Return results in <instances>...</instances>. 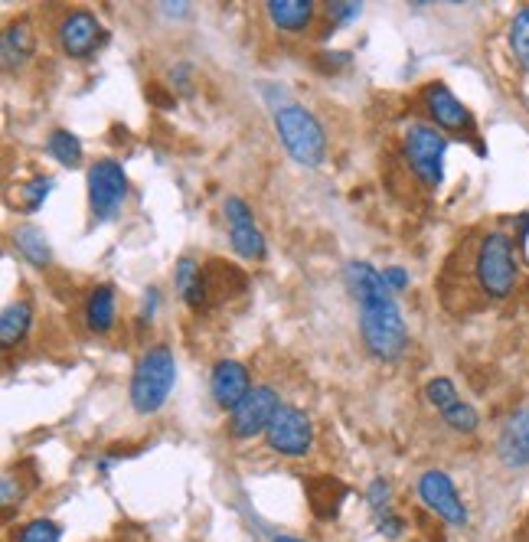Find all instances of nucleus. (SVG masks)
Segmentation results:
<instances>
[{"label": "nucleus", "instance_id": "obj_1", "mask_svg": "<svg viewBox=\"0 0 529 542\" xmlns=\"http://www.w3.org/2000/svg\"><path fill=\"white\" fill-rule=\"evenodd\" d=\"M343 278H347L350 298L356 304V311H360L363 347L383 363L399 360L405 347H409V327H405L396 294L383 281V271L369 262H347Z\"/></svg>", "mask_w": 529, "mask_h": 542}, {"label": "nucleus", "instance_id": "obj_2", "mask_svg": "<svg viewBox=\"0 0 529 542\" xmlns=\"http://www.w3.org/2000/svg\"><path fill=\"white\" fill-rule=\"evenodd\" d=\"M177 386V360L167 343H151L134 363L128 399L138 415H157Z\"/></svg>", "mask_w": 529, "mask_h": 542}, {"label": "nucleus", "instance_id": "obj_3", "mask_svg": "<svg viewBox=\"0 0 529 542\" xmlns=\"http://www.w3.org/2000/svg\"><path fill=\"white\" fill-rule=\"evenodd\" d=\"M275 131L281 138V147L288 151L294 164L307 170H317L327 157V131L314 112H307L304 105H278L275 108Z\"/></svg>", "mask_w": 529, "mask_h": 542}, {"label": "nucleus", "instance_id": "obj_4", "mask_svg": "<svg viewBox=\"0 0 529 542\" xmlns=\"http://www.w3.org/2000/svg\"><path fill=\"white\" fill-rule=\"evenodd\" d=\"M402 157L425 190H438L441 183H445L448 138H445V131H438L432 125V121H409V125H405Z\"/></svg>", "mask_w": 529, "mask_h": 542}, {"label": "nucleus", "instance_id": "obj_5", "mask_svg": "<svg viewBox=\"0 0 529 542\" xmlns=\"http://www.w3.org/2000/svg\"><path fill=\"white\" fill-rule=\"evenodd\" d=\"M474 278L487 298L503 301L516 288V252L513 239L503 229H490L477 242L474 252Z\"/></svg>", "mask_w": 529, "mask_h": 542}, {"label": "nucleus", "instance_id": "obj_6", "mask_svg": "<svg viewBox=\"0 0 529 542\" xmlns=\"http://www.w3.org/2000/svg\"><path fill=\"white\" fill-rule=\"evenodd\" d=\"M89 187V213L95 223H112L128 200V174L115 157H98L85 174Z\"/></svg>", "mask_w": 529, "mask_h": 542}, {"label": "nucleus", "instance_id": "obj_7", "mask_svg": "<svg viewBox=\"0 0 529 542\" xmlns=\"http://www.w3.org/2000/svg\"><path fill=\"white\" fill-rule=\"evenodd\" d=\"M281 405L285 402H281L275 386H255L249 396L229 412V435L239 441H252L258 435H265Z\"/></svg>", "mask_w": 529, "mask_h": 542}, {"label": "nucleus", "instance_id": "obj_8", "mask_svg": "<svg viewBox=\"0 0 529 542\" xmlns=\"http://www.w3.org/2000/svg\"><path fill=\"white\" fill-rule=\"evenodd\" d=\"M265 441L281 458H304V454H311L314 445V425L307 412L294 409V405H281L265 431Z\"/></svg>", "mask_w": 529, "mask_h": 542}, {"label": "nucleus", "instance_id": "obj_9", "mask_svg": "<svg viewBox=\"0 0 529 542\" xmlns=\"http://www.w3.org/2000/svg\"><path fill=\"white\" fill-rule=\"evenodd\" d=\"M223 216H226V226H229V245L232 252L245 262H262L268 255V242L262 236V229L255 226V216H252V206L242 200V196H226L223 203Z\"/></svg>", "mask_w": 529, "mask_h": 542}, {"label": "nucleus", "instance_id": "obj_10", "mask_svg": "<svg viewBox=\"0 0 529 542\" xmlns=\"http://www.w3.org/2000/svg\"><path fill=\"white\" fill-rule=\"evenodd\" d=\"M59 49L69 59H92L98 53V46L105 43V27L92 10H69L56 27Z\"/></svg>", "mask_w": 529, "mask_h": 542}, {"label": "nucleus", "instance_id": "obj_11", "mask_svg": "<svg viewBox=\"0 0 529 542\" xmlns=\"http://www.w3.org/2000/svg\"><path fill=\"white\" fill-rule=\"evenodd\" d=\"M422 105L438 131L474 138V115L467 112V105L448 89L445 82H428L422 89Z\"/></svg>", "mask_w": 529, "mask_h": 542}, {"label": "nucleus", "instance_id": "obj_12", "mask_svg": "<svg viewBox=\"0 0 529 542\" xmlns=\"http://www.w3.org/2000/svg\"><path fill=\"white\" fill-rule=\"evenodd\" d=\"M418 500L448 526H467V507L445 471H425L418 477Z\"/></svg>", "mask_w": 529, "mask_h": 542}, {"label": "nucleus", "instance_id": "obj_13", "mask_svg": "<svg viewBox=\"0 0 529 542\" xmlns=\"http://www.w3.org/2000/svg\"><path fill=\"white\" fill-rule=\"evenodd\" d=\"M252 389L255 386H252L249 366L239 360H219L213 366V373H209V396H213V402L226 412L236 409Z\"/></svg>", "mask_w": 529, "mask_h": 542}, {"label": "nucleus", "instance_id": "obj_14", "mask_svg": "<svg viewBox=\"0 0 529 542\" xmlns=\"http://www.w3.org/2000/svg\"><path fill=\"white\" fill-rule=\"evenodd\" d=\"M497 458L510 471L529 467V405L516 409L497 435Z\"/></svg>", "mask_w": 529, "mask_h": 542}, {"label": "nucleus", "instance_id": "obj_15", "mask_svg": "<svg viewBox=\"0 0 529 542\" xmlns=\"http://www.w3.org/2000/svg\"><path fill=\"white\" fill-rule=\"evenodd\" d=\"M82 324L89 330L92 337H105L112 334L115 324H118V294H115V285H102L89 288L82 301Z\"/></svg>", "mask_w": 529, "mask_h": 542}, {"label": "nucleus", "instance_id": "obj_16", "mask_svg": "<svg viewBox=\"0 0 529 542\" xmlns=\"http://www.w3.org/2000/svg\"><path fill=\"white\" fill-rule=\"evenodd\" d=\"M304 494H307V503H311V513L317 516V520H337L340 516V507H343V500H347V484L337 477H330V474H314V477H307L304 480Z\"/></svg>", "mask_w": 529, "mask_h": 542}, {"label": "nucleus", "instance_id": "obj_17", "mask_svg": "<svg viewBox=\"0 0 529 542\" xmlns=\"http://www.w3.org/2000/svg\"><path fill=\"white\" fill-rule=\"evenodd\" d=\"M265 14L278 33L301 36L311 30V23L317 20V4L314 0H268Z\"/></svg>", "mask_w": 529, "mask_h": 542}, {"label": "nucleus", "instance_id": "obj_18", "mask_svg": "<svg viewBox=\"0 0 529 542\" xmlns=\"http://www.w3.org/2000/svg\"><path fill=\"white\" fill-rule=\"evenodd\" d=\"M174 285L180 301L190 307V311H206L213 294H209V278H206V268L196 262L193 255H183L177 268H174Z\"/></svg>", "mask_w": 529, "mask_h": 542}, {"label": "nucleus", "instance_id": "obj_19", "mask_svg": "<svg viewBox=\"0 0 529 542\" xmlns=\"http://www.w3.org/2000/svg\"><path fill=\"white\" fill-rule=\"evenodd\" d=\"M36 56V33L27 20L10 23L0 36V59H4L7 72H20Z\"/></svg>", "mask_w": 529, "mask_h": 542}, {"label": "nucleus", "instance_id": "obj_20", "mask_svg": "<svg viewBox=\"0 0 529 542\" xmlns=\"http://www.w3.org/2000/svg\"><path fill=\"white\" fill-rule=\"evenodd\" d=\"M10 239H14V249L20 252L23 262H30L33 268H46L53 262V245H49V236L33 223H20L14 232H10Z\"/></svg>", "mask_w": 529, "mask_h": 542}, {"label": "nucleus", "instance_id": "obj_21", "mask_svg": "<svg viewBox=\"0 0 529 542\" xmlns=\"http://www.w3.org/2000/svg\"><path fill=\"white\" fill-rule=\"evenodd\" d=\"M30 327H33V304L27 298L10 301L4 307V314H0V343H4V350H14L17 343H23Z\"/></svg>", "mask_w": 529, "mask_h": 542}, {"label": "nucleus", "instance_id": "obj_22", "mask_svg": "<svg viewBox=\"0 0 529 542\" xmlns=\"http://www.w3.org/2000/svg\"><path fill=\"white\" fill-rule=\"evenodd\" d=\"M46 154L53 157L59 167L76 170V167H82V160H85V147L69 128H53L46 134Z\"/></svg>", "mask_w": 529, "mask_h": 542}, {"label": "nucleus", "instance_id": "obj_23", "mask_svg": "<svg viewBox=\"0 0 529 542\" xmlns=\"http://www.w3.org/2000/svg\"><path fill=\"white\" fill-rule=\"evenodd\" d=\"M53 177H43L36 174L30 180H23L17 187V200H20V209L23 213H36V209H43V203L49 200V193H53Z\"/></svg>", "mask_w": 529, "mask_h": 542}, {"label": "nucleus", "instance_id": "obj_24", "mask_svg": "<svg viewBox=\"0 0 529 542\" xmlns=\"http://www.w3.org/2000/svg\"><path fill=\"white\" fill-rule=\"evenodd\" d=\"M441 415V422H445L451 431H458V435H474L477 425H481V415H477V409L471 402H464L458 399L454 405H448L445 412H438Z\"/></svg>", "mask_w": 529, "mask_h": 542}, {"label": "nucleus", "instance_id": "obj_25", "mask_svg": "<svg viewBox=\"0 0 529 542\" xmlns=\"http://www.w3.org/2000/svg\"><path fill=\"white\" fill-rule=\"evenodd\" d=\"M510 49H513V59L520 63V69L529 72V4L510 23Z\"/></svg>", "mask_w": 529, "mask_h": 542}, {"label": "nucleus", "instance_id": "obj_26", "mask_svg": "<svg viewBox=\"0 0 529 542\" xmlns=\"http://www.w3.org/2000/svg\"><path fill=\"white\" fill-rule=\"evenodd\" d=\"M14 542H63V526L46 520V516H36V520L17 529Z\"/></svg>", "mask_w": 529, "mask_h": 542}, {"label": "nucleus", "instance_id": "obj_27", "mask_svg": "<svg viewBox=\"0 0 529 542\" xmlns=\"http://www.w3.org/2000/svg\"><path fill=\"white\" fill-rule=\"evenodd\" d=\"M425 399H428V405H432L435 412H445L448 405H454L461 396H458V386H454L448 376H438V379H432V383L425 386Z\"/></svg>", "mask_w": 529, "mask_h": 542}, {"label": "nucleus", "instance_id": "obj_28", "mask_svg": "<svg viewBox=\"0 0 529 542\" xmlns=\"http://www.w3.org/2000/svg\"><path fill=\"white\" fill-rule=\"evenodd\" d=\"M389 480L386 477H376L373 484L366 487V503H369V510H373L376 520H383V516H389Z\"/></svg>", "mask_w": 529, "mask_h": 542}, {"label": "nucleus", "instance_id": "obj_29", "mask_svg": "<svg viewBox=\"0 0 529 542\" xmlns=\"http://www.w3.org/2000/svg\"><path fill=\"white\" fill-rule=\"evenodd\" d=\"M327 20L334 23V27H347V23H356L363 14V4H353V0H337V4H327L324 7Z\"/></svg>", "mask_w": 529, "mask_h": 542}, {"label": "nucleus", "instance_id": "obj_30", "mask_svg": "<svg viewBox=\"0 0 529 542\" xmlns=\"http://www.w3.org/2000/svg\"><path fill=\"white\" fill-rule=\"evenodd\" d=\"M383 281L389 285V291H392V294H399V291H405V288L412 285L409 271H405L402 265H389V268H383Z\"/></svg>", "mask_w": 529, "mask_h": 542}, {"label": "nucleus", "instance_id": "obj_31", "mask_svg": "<svg viewBox=\"0 0 529 542\" xmlns=\"http://www.w3.org/2000/svg\"><path fill=\"white\" fill-rule=\"evenodd\" d=\"M170 89H180V92H190L193 85V66L190 63H177L174 69H170Z\"/></svg>", "mask_w": 529, "mask_h": 542}, {"label": "nucleus", "instance_id": "obj_32", "mask_svg": "<svg viewBox=\"0 0 529 542\" xmlns=\"http://www.w3.org/2000/svg\"><path fill=\"white\" fill-rule=\"evenodd\" d=\"M376 526H379V533H383L386 539H399L402 536V529H405V520L402 516H383V520H376Z\"/></svg>", "mask_w": 529, "mask_h": 542}, {"label": "nucleus", "instance_id": "obj_33", "mask_svg": "<svg viewBox=\"0 0 529 542\" xmlns=\"http://www.w3.org/2000/svg\"><path fill=\"white\" fill-rule=\"evenodd\" d=\"M157 304H161V291L147 288V291H144V301H141V320H144V324H147V320H154Z\"/></svg>", "mask_w": 529, "mask_h": 542}, {"label": "nucleus", "instance_id": "obj_34", "mask_svg": "<svg viewBox=\"0 0 529 542\" xmlns=\"http://www.w3.org/2000/svg\"><path fill=\"white\" fill-rule=\"evenodd\" d=\"M167 17H190V4H157Z\"/></svg>", "mask_w": 529, "mask_h": 542}, {"label": "nucleus", "instance_id": "obj_35", "mask_svg": "<svg viewBox=\"0 0 529 542\" xmlns=\"http://www.w3.org/2000/svg\"><path fill=\"white\" fill-rule=\"evenodd\" d=\"M272 542H304V539H294V536H275Z\"/></svg>", "mask_w": 529, "mask_h": 542}]
</instances>
